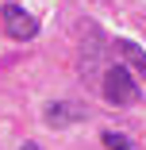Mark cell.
<instances>
[{
  "instance_id": "6da1fadb",
  "label": "cell",
  "mask_w": 146,
  "mask_h": 150,
  "mask_svg": "<svg viewBox=\"0 0 146 150\" xmlns=\"http://www.w3.org/2000/svg\"><path fill=\"white\" fill-rule=\"evenodd\" d=\"M100 93H104V100H108V104H115V108H127V104H138L142 88H138V77H135L127 66H111V69H104Z\"/></svg>"
},
{
  "instance_id": "7a4b0ae2",
  "label": "cell",
  "mask_w": 146,
  "mask_h": 150,
  "mask_svg": "<svg viewBox=\"0 0 146 150\" xmlns=\"http://www.w3.org/2000/svg\"><path fill=\"white\" fill-rule=\"evenodd\" d=\"M0 27H4L8 39L27 42V39L39 35V16H31V12L19 8V4H4V8H0Z\"/></svg>"
},
{
  "instance_id": "3957f363",
  "label": "cell",
  "mask_w": 146,
  "mask_h": 150,
  "mask_svg": "<svg viewBox=\"0 0 146 150\" xmlns=\"http://www.w3.org/2000/svg\"><path fill=\"white\" fill-rule=\"evenodd\" d=\"M89 115L81 104H73V100H54V104H46V112H42V119L50 127H69V123H81V119Z\"/></svg>"
},
{
  "instance_id": "277c9868",
  "label": "cell",
  "mask_w": 146,
  "mask_h": 150,
  "mask_svg": "<svg viewBox=\"0 0 146 150\" xmlns=\"http://www.w3.org/2000/svg\"><path fill=\"white\" fill-rule=\"evenodd\" d=\"M111 50L119 54V62H123L135 77H146V50H142L135 39H115V42H111Z\"/></svg>"
},
{
  "instance_id": "5b68a950",
  "label": "cell",
  "mask_w": 146,
  "mask_h": 150,
  "mask_svg": "<svg viewBox=\"0 0 146 150\" xmlns=\"http://www.w3.org/2000/svg\"><path fill=\"white\" fill-rule=\"evenodd\" d=\"M100 142H104L108 150H135V142H131L127 135H119V131H104V135H100Z\"/></svg>"
},
{
  "instance_id": "8992f818",
  "label": "cell",
  "mask_w": 146,
  "mask_h": 150,
  "mask_svg": "<svg viewBox=\"0 0 146 150\" xmlns=\"http://www.w3.org/2000/svg\"><path fill=\"white\" fill-rule=\"evenodd\" d=\"M19 150H39V146H35V142H27V146H19Z\"/></svg>"
}]
</instances>
